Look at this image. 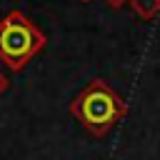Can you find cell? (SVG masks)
<instances>
[{
  "mask_svg": "<svg viewBox=\"0 0 160 160\" xmlns=\"http://www.w3.org/2000/svg\"><path fill=\"white\" fill-rule=\"evenodd\" d=\"M38 45H42V38H38L35 30L30 25H25L22 18H18V15H12L0 28V52L12 68H20Z\"/></svg>",
  "mask_w": 160,
  "mask_h": 160,
  "instance_id": "6da1fadb",
  "label": "cell"
},
{
  "mask_svg": "<svg viewBox=\"0 0 160 160\" xmlns=\"http://www.w3.org/2000/svg\"><path fill=\"white\" fill-rule=\"evenodd\" d=\"M80 100H82V102H80L78 110H80L82 120H85L95 132H102V130L112 122V118L118 115L115 98H112V92H110L108 88H102V85H92Z\"/></svg>",
  "mask_w": 160,
  "mask_h": 160,
  "instance_id": "7a4b0ae2",
  "label": "cell"
},
{
  "mask_svg": "<svg viewBox=\"0 0 160 160\" xmlns=\"http://www.w3.org/2000/svg\"><path fill=\"white\" fill-rule=\"evenodd\" d=\"M110 5H122V0H108Z\"/></svg>",
  "mask_w": 160,
  "mask_h": 160,
  "instance_id": "3957f363",
  "label": "cell"
},
{
  "mask_svg": "<svg viewBox=\"0 0 160 160\" xmlns=\"http://www.w3.org/2000/svg\"><path fill=\"white\" fill-rule=\"evenodd\" d=\"M2 88H5V78L0 75V90H2Z\"/></svg>",
  "mask_w": 160,
  "mask_h": 160,
  "instance_id": "277c9868",
  "label": "cell"
}]
</instances>
